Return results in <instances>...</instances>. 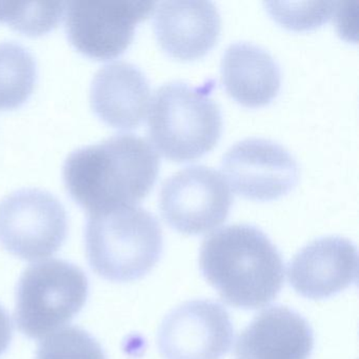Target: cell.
<instances>
[{
	"instance_id": "1",
	"label": "cell",
	"mask_w": 359,
	"mask_h": 359,
	"mask_svg": "<svg viewBox=\"0 0 359 359\" xmlns=\"http://www.w3.org/2000/svg\"><path fill=\"white\" fill-rule=\"evenodd\" d=\"M159 167L150 142L121 133L71 153L62 176L73 201L92 215L135 205L154 186Z\"/></svg>"
},
{
	"instance_id": "2",
	"label": "cell",
	"mask_w": 359,
	"mask_h": 359,
	"mask_svg": "<svg viewBox=\"0 0 359 359\" xmlns=\"http://www.w3.org/2000/svg\"><path fill=\"white\" fill-rule=\"evenodd\" d=\"M199 266L224 302L245 310L273 302L285 279V266L276 245L252 224H230L205 237Z\"/></svg>"
},
{
	"instance_id": "3",
	"label": "cell",
	"mask_w": 359,
	"mask_h": 359,
	"mask_svg": "<svg viewBox=\"0 0 359 359\" xmlns=\"http://www.w3.org/2000/svg\"><path fill=\"white\" fill-rule=\"evenodd\" d=\"M90 266L115 283L136 280L148 274L163 253L161 224L138 205L92 214L86 226Z\"/></svg>"
},
{
	"instance_id": "4",
	"label": "cell",
	"mask_w": 359,
	"mask_h": 359,
	"mask_svg": "<svg viewBox=\"0 0 359 359\" xmlns=\"http://www.w3.org/2000/svg\"><path fill=\"white\" fill-rule=\"evenodd\" d=\"M148 130L154 146L168 158H198L212 150L222 135V108L207 87L169 81L155 91Z\"/></svg>"
},
{
	"instance_id": "5",
	"label": "cell",
	"mask_w": 359,
	"mask_h": 359,
	"mask_svg": "<svg viewBox=\"0 0 359 359\" xmlns=\"http://www.w3.org/2000/svg\"><path fill=\"white\" fill-rule=\"evenodd\" d=\"M88 293L87 276L79 266L60 259L32 264L18 283V329L34 339L60 331L85 306Z\"/></svg>"
},
{
	"instance_id": "6",
	"label": "cell",
	"mask_w": 359,
	"mask_h": 359,
	"mask_svg": "<svg viewBox=\"0 0 359 359\" xmlns=\"http://www.w3.org/2000/svg\"><path fill=\"white\" fill-rule=\"evenodd\" d=\"M68 234V216L51 193L22 189L0 201V243L22 259L36 262L58 251Z\"/></svg>"
},
{
	"instance_id": "7",
	"label": "cell",
	"mask_w": 359,
	"mask_h": 359,
	"mask_svg": "<svg viewBox=\"0 0 359 359\" xmlns=\"http://www.w3.org/2000/svg\"><path fill=\"white\" fill-rule=\"evenodd\" d=\"M233 195L224 176L205 165L184 168L163 180L159 209L163 219L184 234L209 232L230 213Z\"/></svg>"
},
{
	"instance_id": "8",
	"label": "cell",
	"mask_w": 359,
	"mask_h": 359,
	"mask_svg": "<svg viewBox=\"0 0 359 359\" xmlns=\"http://www.w3.org/2000/svg\"><path fill=\"white\" fill-rule=\"evenodd\" d=\"M156 3L148 0L72 1L65 7L66 31L75 49L95 60H111L127 50L136 26Z\"/></svg>"
},
{
	"instance_id": "9",
	"label": "cell",
	"mask_w": 359,
	"mask_h": 359,
	"mask_svg": "<svg viewBox=\"0 0 359 359\" xmlns=\"http://www.w3.org/2000/svg\"><path fill=\"white\" fill-rule=\"evenodd\" d=\"M222 169L238 194L256 201H271L287 194L299 180V165L279 142L249 137L230 147Z\"/></svg>"
},
{
	"instance_id": "10",
	"label": "cell",
	"mask_w": 359,
	"mask_h": 359,
	"mask_svg": "<svg viewBox=\"0 0 359 359\" xmlns=\"http://www.w3.org/2000/svg\"><path fill=\"white\" fill-rule=\"evenodd\" d=\"M233 338L232 321L222 304L192 300L163 319L158 348L165 359H220L230 350Z\"/></svg>"
},
{
	"instance_id": "11",
	"label": "cell",
	"mask_w": 359,
	"mask_h": 359,
	"mask_svg": "<svg viewBox=\"0 0 359 359\" xmlns=\"http://www.w3.org/2000/svg\"><path fill=\"white\" fill-rule=\"evenodd\" d=\"M287 277L299 295L310 299L331 297L358 277V253L350 239L327 236L302 248L289 264Z\"/></svg>"
},
{
	"instance_id": "12",
	"label": "cell",
	"mask_w": 359,
	"mask_h": 359,
	"mask_svg": "<svg viewBox=\"0 0 359 359\" xmlns=\"http://www.w3.org/2000/svg\"><path fill=\"white\" fill-rule=\"evenodd\" d=\"M153 28L163 49L180 60L205 55L222 30L215 4L205 0H167L156 4Z\"/></svg>"
},
{
	"instance_id": "13",
	"label": "cell",
	"mask_w": 359,
	"mask_h": 359,
	"mask_svg": "<svg viewBox=\"0 0 359 359\" xmlns=\"http://www.w3.org/2000/svg\"><path fill=\"white\" fill-rule=\"evenodd\" d=\"M314 334L308 321L291 309H266L241 332L235 348L236 359H309Z\"/></svg>"
},
{
	"instance_id": "14",
	"label": "cell",
	"mask_w": 359,
	"mask_h": 359,
	"mask_svg": "<svg viewBox=\"0 0 359 359\" xmlns=\"http://www.w3.org/2000/svg\"><path fill=\"white\" fill-rule=\"evenodd\" d=\"M151 87L148 77L131 62H110L97 71L90 89L92 110L104 123L117 129L137 127L148 110Z\"/></svg>"
},
{
	"instance_id": "15",
	"label": "cell",
	"mask_w": 359,
	"mask_h": 359,
	"mask_svg": "<svg viewBox=\"0 0 359 359\" xmlns=\"http://www.w3.org/2000/svg\"><path fill=\"white\" fill-rule=\"evenodd\" d=\"M220 74L231 97L245 107L270 104L281 87V69L272 54L251 41H235L222 54Z\"/></svg>"
},
{
	"instance_id": "16",
	"label": "cell",
	"mask_w": 359,
	"mask_h": 359,
	"mask_svg": "<svg viewBox=\"0 0 359 359\" xmlns=\"http://www.w3.org/2000/svg\"><path fill=\"white\" fill-rule=\"evenodd\" d=\"M37 79L34 56L15 41L0 43V110H12L32 95Z\"/></svg>"
},
{
	"instance_id": "17",
	"label": "cell",
	"mask_w": 359,
	"mask_h": 359,
	"mask_svg": "<svg viewBox=\"0 0 359 359\" xmlns=\"http://www.w3.org/2000/svg\"><path fill=\"white\" fill-rule=\"evenodd\" d=\"M64 13V3L0 1V22L30 36H39L53 30Z\"/></svg>"
},
{
	"instance_id": "18",
	"label": "cell",
	"mask_w": 359,
	"mask_h": 359,
	"mask_svg": "<svg viewBox=\"0 0 359 359\" xmlns=\"http://www.w3.org/2000/svg\"><path fill=\"white\" fill-rule=\"evenodd\" d=\"M36 359H107L100 344L76 327L48 336L37 351Z\"/></svg>"
},
{
	"instance_id": "19",
	"label": "cell",
	"mask_w": 359,
	"mask_h": 359,
	"mask_svg": "<svg viewBox=\"0 0 359 359\" xmlns=\"http://www.w3.org/2000/svg\"><path fill=\"white\" fill-rule=\"evenodd\" d=\"M266 11L279 24L291 30H310L331 18L337 4L334 1H266Z\"/></svg>"
},
{
	"instance_id": "20",
	"label": "cell",
	"mask_w": 359,
	"mask_h": 359,
	"mask_svg": "<svg viewBox=\"0 0 359 359\" xmlns=\"http://www.w3.org/2000/svg\"><path fill=\"white\" fill-rule=\"evenodd\" d=\"M13 335L12 321L7 311L0 306V356L9 348Z\"/></svg>"
}]
</instances>
